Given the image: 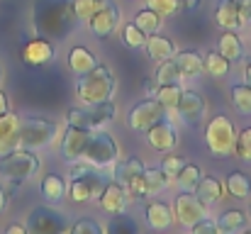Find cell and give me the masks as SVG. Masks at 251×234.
Instances as JSON below:
<instances>
[{"label": "cell", "mask_w": 251, "mask_h": 234, "mask_svg": "<svg viewBox=\"0 0 251 234\" xmlns=\"http://www.w3.org/2000/svg\"><path fill=\"white\" fill-rule=\"evenodd\" d=\"M32 22L39 37L49 42L66 39L78 25V17L74 12V0H37L32 10Z\"/></svg>", "instance_id": "obj_1"}, {"label": "cell", "mask_w": 251, "mask_h": 234, "mask_svg": "<svg viewBox=\"0 0 251 234\" xmlns=\"http://www.w3.org/2000/svg\"><path fill=\"white\" fill-rule=\"evenodd\" d=\"M115 85H117V83H115V76L110 74V69L102 66V64H98L93 71L78 76V83H76V98H78L83 105L105 103V100H112Z\"/></svg>", "instance_id": "obj_2"}, {"label": "cell", "mask_w": 251, "mask_h": 234, "mask_svg": "<svg viewBox=\"0 0 251 234\" xmlns=\"http://www.w3.org/2000/svg\"><path fill=\"white\" fill-rule=\"evenodd\" d=\"M39 166H42L39 156L25 147H17L15 152L0 156V176L5 181H10L12 185H20V183L29 181L32 176H37Z\"/></svg>", "instance_id": "obj_3"}, {"label": "cell", "mask_w": 251, "mask_h": 234, "mask_svg": "<svg viewBox=\"0 0 251 234\" xmlns=\"http://www.w3.org/2000/svg\"><path fill=\"white\" fill-rule=\"evenodd\" d=\"M59 127L54 120H47V117H37V115H29V117H20V147L25 149H44L54 142Z\"/></svg>", "instance_id": "obj_4"}, {"label": "cell", "mask_w": 251, "mask_h": 234, "mask_svg": "<svg viewBox=\"0 0 251 234\" xmlns=\"http://www.w3.org/2000/svg\"><path fill=\"white\" fill-rule=\"evenodd\" d=\"M234 139H237V132H234V125L227 115H215L207 127H205V144L210 149V154L217 156V158H225L234 152Z\"/></svg>", "instance_id": "obj_5"}, {"label": "cell", "mask_w": 251, "mask_h": 234, "mask_svg": "<svg viewBox=\"0 0 251 234\" xmlns=\"http://www.w3.org/2000/svg\"><path fill=\"white\" fill-rule=\"evenodd\" d=\"M83 158L88 163H93L95 168H107V166H115L117 158H120V147L117 142L112 139V134L102 132V130H93L90 132V139L85 144Z\"/></svg>", "instance_id": "obj_6"}, {"label": "cell", "mask_w": 251, "mask_h": 234, "mask_svg": "<svg viewBox=\"0 0 251 234\" xmlns=\"http://www.w3.org/2000/svg\"><path fill=\"white\" fill-rule=\"evenodd\" d=\"M117 107L112 100L105 103H95V105H83V107H71L66 112V122L74 127H83V130H98L105 122L115 120Z\"/></svg>", "instance_id": "obj_7"}, {"label": "cell", "mask_w": 251, "mask_h": 234, "mask_svg": "<svg viewBox=\"0 0 251 234\" xmlns=\"http://www.w3.org/2000/svg\"><path fill=\"white\" fill-rule=\"evenodd\" d=\"M144 163H142V158H137V156H127V158H117V163H115V181H120L122 185H125V190H127V195H129V200H144L147 198V193H144Z\"/></svg>", "instance_id": "obj_8"}, {"label": "cell", "mask_w": 251, "mask_h": 234, "mask_svg": "<svg viewBox=\"0 0 251 234\" xmlns=\"http://www.w3.org/2000/svg\"><path fill=\"white\" fill-rule=\"evenodd\" d=\"M69 222L61 212H56L54 208H47V205H39L34 208L29 215H27V232L34 234H61L69 232Z\"/></svg>", "instance_id": "obj_9"}, {"label": "cell", "mask_w": 251, "mask_h": 234, "mask_svg": "<svg viewBox=\"0 0 251 234\" xmlns=\"http://www.w3.org/2000/svg\"><path fill=\"white\" fill-rule=\"evenodd\" d=\"M166 110L156 98H147L142 103H137L134 107H129L127 112V125L137 132H147L151 125H156L159 120H166Z\"/></svg>", "instance_id": "obj_10"}, {"label": "cell", "mask_w": 251, "mask_h": 234, "mask_svg": "<svg viewBox=\"0 0 251 234\" xmlns=\"http://www.w3.org/2000/svg\"><path fill=\"white\" fill-rule=\"evenodd\" d=\"M105 185H107V181L93 171V173H85L81 178H71V183L66 185V195H69L71 203H90V200L100 198Z\"/></svg>", "instance_id": "obj_11"}, {"label": "cell", "mask_w": 251, "mask_h": 234, "mask_svg": "<svg viewBox=\"0 0 251 234\" xmlns=\"http://www.w3.org/2000/svg\"><path fill=\"white\" fill-rule=\"evenodd\" d=\"M202 217H207V208L195 198V193H183L173 200V220H178L180 227L190 230Z\"/></svg>", "instance_id": "obj_12"}, {"label": "cell", "mask_w": 251, "mask_h": 234, "mask_svg": "<svg viewBox=\"0 0 251 234\" xmlns=\"http://www.w3.org/2000/svg\"><path fill=\"white\" fill-rule=\"evenodd\" d=\"M120 20H122L120 7H117L112 0H105V2L100 5V10L88 20V27H90L93 37H98V39H107V37L120 27Z\"/></svg>", "instance_id": "obj_13"}, {"label": "cell", "mask_w": 251, "mask_h": 234, "mask_svg": "<svg viewBox=\"0 0 251 234\" xmlns=\"http://www.w3.org/2000/svg\"><path fill=\"white\" fill-rule=\"evenodd\" d=\"M90 132H93V130H83V127L69 125V130L64 132V137H61V142H59V152H61V158H64L66 163L83 158L85 144H88V139H90Z\"/></svg>", "instance_id": "obj_14"}, {"label": "cell", "mask_w": 251, "mask_h": 234, "mask_svg": "<svg viewBox=\"0 0 251 234\" xmlns=\"http://www.w3.org/2000/svg\"><path fill=\"white\" fill-rule=\"evenodd\" d=\"M147 144L154 149V152H161V154H171L178 144V132L176 127L166 122V120H159L156 125H151L147 132Z\"/></svg>", "instance_id": "obj_15"}, {"label": "cell", "mask_w": 251, "mask_h": 234, "mask_svg": "<svg viewBox=\"0 0 251 234\" xmlns=\"http://www.w3.org/2000/svg\"><path fill=\"white\" fill-rule=\"evenodd\" d=\"M205 98L198 93V90H183L180 93V100H178V107H176V112H178V117L183 120V122H188V125H198L202 117H205Z\"/></svg>", "instance_id": "obj_16"}, {"label": "cell", "mask_w": 251, "mask_h": 234, "mask_svg": "<svg viewBox=\"0 0 251 234\" xmlns=\"http://www.w3.org/2000/svg\"><path fill=\"white\" fill-rule=\"evenodd\" d=\"M22 61L27 64V66H34V69H39V66H47L51 59H54V44L49 42V39H44V37H39L37 34V39H29L25 47H22Z\"/></svg>", "instance_id": "obj_17"}, {"label": "cell", "mask_w": 251, "mask_h": 234, "mask_svg": "<svg viewBox=\"0 0 251 234\" xmlns=\"http://www.w3.org/2000/svg\"><path fill=\"white\" fill-rule=\"evenodd\" d=\"M98 203H100V208H102L105 212H110V215H122V212L127 210L129 195H127V190H125V185H122L120 181H110V183L105 185V190L100 193Z\"/></svg>", "instance_id": "obj_18"}, {"label": "cell", "mask_w": 251, "mask_h": 234, "mask_svg": "<svg viewBox=\"0 0 251 234\" xmlns=\"http://www.w3.org/2000/svg\"><path fill=\"white\" fill-rule=\"evenodd\" d=\"M20 147V115L5 112L0 115V156L10 154Z\"/></svg>", "instance_id": "obj_19"}, {"label": "cell", "mask_w": 251, "mask_h": 234, "mask_svg": "<svg viewBox=\"0 0 251 234\" xmlns=\"http://www.w3.org/2000/svg\"><path fill=\"white\" fill-rule=\"evenodd\" d=\"M195 198L210 210V208H215L222 198H225V188H222V183L217 181V178H210V176H202L200 181H198V185H195Z\"/></svg>", "instance_id": "obj_20"}, {"label": "cell", "mask_w": 251, "mask_h": 234, "mask_svg": "<svg viewBox=\"0 0 251 234\" xmlns=\"http://www.w3.org/2000/svg\"><path fill=\"white\" fill-rule=\"evenodd\" d=\"M147 225L156 232H164L173 225V210L164 200H151L147 203Z\"/></svg>", "instance_id": "obj_21"}, {"label": "cell", "mask_w": 251, "mask_h": 234, "mask_svg": "<svg viewBox=\"0 0 251 234\" xmlns=\"http://www.w3.org/2000/svg\"><path fill=\"white\" fill-rule=\"evenodd\" d=\"M215 20L222 29H232V32H239L244 27V20L239 15V7H237V0H220L217 10H215Z\"/></svg>", "instance_id": "obj_22"}, {"label": "cell", "mask_w": 251, "mask_h": 234, "mask_svg": "<svg viewBox=\"0 0 251 234\" xmlns=\"http://www.w3.org/2000/svg\"><path fill=\"white\" fill-rule=\"evenodd\" d=\"M173 61L183 78H198L202 74V54L195 49H183L173 54Z\"/></svg>", "instance_id": "obj_23"}, {"label": "cell", "mask_w": 251, "mask_h": 234, "mask_svg": "<svg viewBox=\"0 0 251 234\" xmlns=\"http://www.w3.org/2000/svg\"><path fill=\"white\" fill-rule=\"evenodd\" d=\"M144 49H147L149 59H154V61H166V59H173V54H176L173 39H168V37L159 34V32H154V34L147 37Z\"/></svg>", "instance_id": "obj_24"}, {"label": "cell", "mask_w": 251, "mask_h": 234, "mask_svg": "<svg viewBox=\"0 0 251 234\" xmlns=\"http://www.w3.org/2000/svg\"><path fill=\"white\" fill-rule=\"evenodd\" d=\"M217 52H220L229 64L242 61V59H244V42L239 39V34H237V32L225 29V34H222V37H220V42H217Z\"/></svg>", "instance_id": "obj_25"}, {"label": "cell", "mask_w": 251, "mask_h": 234, "mask_svg": "<svg viewBox=\"0 0 251 234\" xmlns=\"http://www.w3.org/2000/svg\"><path fill=\"white\" fill-rule=\"evenodd\" d=\"M95 66H98V59H95V54H93L90 49L74 47V49L69 52V69H71L76 76H83L88 71H93Z\"/></svg>", "instance_id": "obj_26"}, {"label": "cell", "mask_w": 251, "mask_h": 234, "mask_svg": "<svg viewBox=\"0 0 251 234\" xmlns=\"http://www.w3.org/2000/svg\"><path fill=\"white\" fill-rule=\"evenodd\" d=\"M39 190H42V195H44L47 203H54V205H56V203H61V200L66 198V181H64L61 176L49 173V176L42 178Z\"/></svg>", "instance_id": "obj_27"}, {"label": "cell", "mask_w": 251, "mask_h": 234, "mask_svg": "<svg viewBox=\"0 0 251 234\" xmlns=\"http://www.w3.org/2000/svg\"><path fill=\"white\" fill-rule=\"evenodd\" d=\"M215 227H217V232H222V234L242 232L247 227V212H242V210H225L217 217Z\"/></svg>", "instance_id": "obj_28"}, {"label": "cell", "mask_w": 251, "mask_h": 234, "mask_svg": "<svg viewBox=\"0 0 251 234\" xmlns=\"http://www.w3.org/2000/svg\"><path fill=\"white\" fill-rule=\"evenodd\" d=\"M229 61L220 54V52H207L202 56V74H207L210 78H225L229 74Z\"/></svg>", "instance_id": "obj_29"}, {"label": "cell", "mask_w": 251, "mask_h": 234, "mask_svg": "<svg viewBox=\"0 0 251 234\" xmlns=\"http://www.w3.org/2000/svg\"><path fill=\"white\" fill-rule=\"evenodd\" d=\"M227 190H229L232 198L247 200L251 195V178L244 171H232V173L227 176Z\"/></svg>", "instance_id": "obj_30"}, {"label": "cell", "mask_w": 251, "mask_h": 234, "mask_svg": "<svg viewBox=\"0 0 251 234\" xmlns=\"http://www.w3.org/2000/svg\"><path fill=\"white\" fill-rule=\"evenodd\" d=\"M144 193L147 195H159V193H164L168 188V183H171V178H168L166 173L161 171V168H144Z\"/></svg>", "instance_id": "obj_31"}, {"label": "cell", "mask_w": 251, "mask_h": 234, "mask_svg": "<svg viewBox=\"0 0 251 234\" xmlns=\"http://www.w3.org/2000/svg\"><path fill=\"white\" fill-rule=\"evenodd\" d=\"M180 93H183L180 83H161L154 98H156V100H159V103L164 105V110H166L168 115H171V112H176V107H178Z\"/></svg>", "instance_id": "obj_32"}, {"label": "cell", "mask_w": 251, "mask_h": 234, "mask_svg": "<svg viewBox=\"0 0 251 234\" xmlns=\"http://www.w3.org/2000/svg\"><path fill=\"white\" fill-rule=\"evenodd\" d=\"M200 178H202V171H200L195 163H185V166L178 171V176H176V185H178L180 193H193Z\"/></svg>", "instance_id": "obj_33"}, {"label": "cell", "mask_w": 251, "mask_h": 234, "mask_svg": "<svg viewBox=\"0 0 251 234\" xmlns=\"http://www.w3.org/2000/svg\"><path fill=\"white\" fill-rule=\"evenodd\" d=\"M142 32H147V34H154V32H159L161 29V25H164V17L159 15V12H154L151 7H144V10H139L137 15H134V20H132Z\"/></svg>", "instance_id": "obj_34"}, {"label": "cell", "mask_w": 251, "mask_h": 234, "mask_svg": "<svg viewBox=\"0 0 251 234\" xmlns=\"http://www.w3.org/2000/svg\"><path fill=\"white\" fill-rule=\"evenodd\" d=\"M232 105L237 112L242 115H251V85L249 83H237L232 85Z\"/></svg>", "instance_id": "obj_35"}, {"label": "cell", "mask_w": 251, "mask_h": 234, "mask_svg": "<svg viewBox=\"0 0 251 234\" xmlns=\"http://www.w3.org/2000/svg\"><path fill=\"white\" fill-rule=\"evenodd\" d=\"M147 32H142L134 22H127L125 27H122V42H125V47L127 49H144V44H147Z\"/></svg>", "instance_id": "obj_36"}, {"label": "cell", "mask_w": 251, "mask_h": 234, "mask_svg": "<svg viewBox=\"0 0 251 234\" xmlns=\"http://www.w3.org/2000/svg\"><path fill=\"white\" fill-rule=\"evenodd\" d=\"M137 230H139L137 222H134L132 217H127L125 212H122V215H115V217L110 220V225H107V232L110 234H134Z\"/></svg>", "instance_id": "obj_37"}, {"label": "cell", "mask_w": 251, "mask_h": 234, "mask_svg": "<svg viewBox=\"0 0 251 234\" xmlns=\"http://www.w3.org/2000/svg\"><path fill=\"white\" fill-rule=\"evenodd\" d=\"M156 78H159V83H180V80H183V76H180V71H178V66H176L173 59L159 61Z\"/></svg>", "instance_id": "obj_38"}, {"label": "cell", "mask_w": 251, "mask_h": 234, "mask_svg": "<svg viewBox=\"0 0 251 234\" xmlns=\"http://www.w3.org/2000/svg\"><path fill=\"white\" fill-rule=\"evenodd\" d=\"M234 154L242 161H251V127H244L234 139Z\"/></svg>", "instance_id": "obj_39"}, {"label": "cell", "mask_w": 251, "mask_h": 234, "mask_svg": "<svg viewBox=\"0 0 251 234\" xmlns=\"http://www.w3.org/2000/svg\"><path fill=\"white\" fill-rule=\"evenodd\" d=\"M105 0H74V12H76V17L78 20H90L98 10H100V5H102Z\"/></svg>", "instance_id": "obj_40"}, {"label": "cell", "mask_w": 251, "mask_h": 234, "mask_svg": "<svg viewBox=\"0 0 251 234\" xmlns=\"http://www.w3.org/2000/svg\"><path fill=\"white\" fill-rule=\"evenodd\" d=\"M149 5L147 7H151L154 12H159L161 17H168V15H173L178 7H180V2L178 0H147Z\"/></svg>", "instance_id": "obj_41"}, {"label": "cell", "mask_w": 251, "mask_h": 234, "mask_svg": "<svg viewBox=\"0 0 251 234\" xmlns=\"http://www.w3.org/2000/svg\"><path fill=\"white\" fill-rule=\"evenodd\" d=\"M183 166H185V161H183L180 156L171 154V156H164V158H161V166H159V168L166 173L168 178H176V176H178V171H180Z\"/></svg>", "instance_id": "obj_42"}, {"label": "cell", "mask_w": 251, "mask_h": 234, "mask_svg": "<svg viewBox=\"0 0 251 234\" xmlns=\"http://www.w3.org/2000/svg\"><path fill=\"white\" fill-rule=\"evenodd\" d=\"M71 232H76V234H100V232H102V227H100L95 220H88V217H83V220H78V222L71 227Z\"/></svg>", "instance_id": "obj_43"}, {"label": "cell", "mask_w": 251, "mask_h": 234, "mask_svg": "<svg viewBox=\"0 0 251 234\" xmlns=\"http://www.w3.org/2000/svg\"><path fill=\"white\" fill-rule=\"evenodd\" d=\"M93 171H95V166L88 163L85 158H78V161H71V163H69V176H71V178H81V176L93 173Z\"/></svg>", "instance_id": "obj_44"}, {"label": "cell", "mask_w": 251, "mask_h": 234, "mask_svg": "<svg viewBox=\"0 0 251 234\" xmlns=\"http://www.w3.org/2000/svg\"><path fill=\"white\" fill-rule=\"evenodd\" d=\"M190 232L193 234H212V232H217V227H215V222H212V220L202 217V220H198V222L190 227Z\"/></svg>", "instance_id": "obj_45"}, {"label": "cell", "mask_w": 251, "mask_h": 234, "mask_svg": "<svg viewBox=\"0 0 251 234\" xmlns=\"http://www.w3.org/2000/svg\"><path fill=\"white\" fill-rule=\"evenodd\" d=\"M159 85H161V83H159V78L156 76L147 78V80H144V85H142V90H144V95H147V98H154V95H156V90H159Z\"/></svg>", "instance_id": "obj_46"}, {"label": "cell", "mask_w": 251, "mask_h": 234, "mask_svg": "<svg viewBox=\"0 0 251 234\" xmlns=\"http://www.w3.org/2000/svg\"><path fill=\"white\" fill-rule=\"evenodd\" d=\"M237 7H239V15L244 22H251V0H237Z\"/></svg>", "instance_id": "obj_47"}, {"label": "cell", "mask_w": 251, "mask_h": 234, "mask_svg": "<svg viewBox=\"0 0 251 234\" xmlns=\"http://www.w3.org/2000/svg\"><path fill=\"white\" fill-rule=\"evenodd\" d=\"M10 110V100H7V93L0 90V115H5Z\"/></svg>", "instance_id": "obj_48"}, {"label": "cell", "mask_w": 251, "mask_h": 234, "mask_svg": "<svg viewBox=\"0 0 251 234\" xmlns=\"http://www.w3.org/2000/svg\"><path fill=\"white\" fill-rule=\"evenodd\" d=\"M27 232V225H10L7 227V234H25Z\"/></svg>", "instance_id": "obj_49"}, {"label": "cell", "mask_w": 251, "mask_h": 234, "mask_svg": "<svg viewBox=\"0 0 251 234\" xmlns=\"http://www.w3.org/2000/svg\"><path fill=\"white\" fill-rule=\"evenodd\" d=\"M5 208H7V193H5V188L0 185V212H5Z\"/></svg>", "instance_id": "obj_50"}, {"label": "cell", "mask_w": 251, "mask_h": 234, "mask_svg": "<svg viewBox=\"0 0 251 234\" xmlns=\"http://www.w3.org/2000/svg\"><path fill=\"white\" fill-rule=\"evenodd\" d=\"M183 7L185 10H198L200 7V0H183Z\"/></svg>", "instance_id": "obj_51"}, {"label": "cell", "mask_w": 251, "mask_h": 234, "mask_svg": "<svg viewBox=\"0 0 251 234\" xmlns=\"http://www.w3.org/2000/svg\"><path fill=\"white\" fill-rule=\"evenodd\" d=\"M244 83H249L251 85V61L244 64Z\"/></svg>", "instance_id": "obj_52"}, {"label": "cell", "mask_w": 251, "mask_h": 234, "mask_svg": "<svg viewBox=\"0 0 251 234\" xmlns=\"http://www.w3.org/2000/svg\"><path fill=\"white\" fill-rule=\"evenodd\" d=\"M0 80H2V69H0Z\"/></svg>", "instance_id": "obj_53"}, {"label": "cell", "mask_w": 251, "mask_h": 234, "mask_svg": "<svg viewBox=\"0 0 251 234\" xmlns=\"http://www.w3.org/2000/svg\"><path fill=\"white\" fill-rule=\"evenodd\" d=\"M249 217H251V208H249Z\"/></svg>", "instance_id": "obj_54"}]
</instances>
